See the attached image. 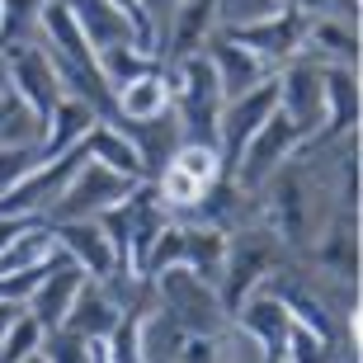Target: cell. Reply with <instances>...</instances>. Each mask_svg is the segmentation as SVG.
Here are the masks:
<instances>
[{"instance_id":"obj_20","label":"cell","mask_w":363,"mask_h":363,"mask_svg":"<svg viewBox=\"0 0 363 363\" xmlns=\"http://www.w3.org/2000/svg\"><path fill=\"white\" fill-rule=\"evenodd\" d=\"M71 19L81 24V33L90 38L94 57L104 48H118V43H133V19L113 5V0H67Z\"/></svg>"},{"instance_id":"obj_5","label":"cell","mask_w":363,"mask_h":363,"mask_svg":"<svg viewBox=\"0 0 363 363\" xmlns=\"http://www.w3.org/2000/svg\"><path fill=\"white\" fill-rule=\"evenodd\" d=\"M52 241H57V250L76 264V269L85 274V279H94V283H108L113 293H118V302H123V293L133 288L142 274H133L128 264H123V255H118V245H113V236H108V227L99 222V217H71V222H52Z\"/></svg>"},{"instance_id":"obj_2","label":"cell","mask_w":363,"mask_h":363,"mask_svg":"<svg viewBox=\"0 0 363 363\" xmlns=\"http://www.w3.org/2000/svg\"><path fill=\"white\" fill-rule=\"evenodd\" d=\"M222 259H227V231L194 217V213H175L161 227V236L151 241L147 259H142V279L179 264V269H194L199 279L217 283L222 279Z\"/></svg>"},{"instance_id":"obj_15","label":"cell","mask_w":363,"mask_h":363,"mask_svg":"<svg viewBox=\"0 0 363 363\" xmlns=\"http://www.w3.org/2000/svg\"><path fill=\"white\" fill-rule=\"evenodd\" d=\"M325 85V123L316 142H345L350 133H359V71L354 67H321ZM307 142V147H316Z\"/></svg>"},{"instance_id":"obj_33","label":"cell","mask_w":363,"mask_h":363,"mask_svg":"<svg viewBox=\"0 0 363 363\" xmlns=\"http://www.w3.org/2000/svg\"><path fill=\"white\" fill-rule=\"evenodd\" d=\"M0 85H5V76H0Z\"/></svg>"},{"instance_id":"obj_21","label":"cell","mask_w":363,"mask_h":363,"mask_svg":"<svg viewBox=\"0 0 363 363\" xmlns=\"http://www.w3.org/2000/svg\"><path fill=\"white\" fill-rule=\"evenodd\" d=\"M94 123H99V113H94L85 99H71V94H62V99L52 104V113H48V128H43L38 156H62V151L81 147L85 133H90Z\"/></svg>"},{"instance_id":"obj_30","label":"cell","mask_w":363,"mask_h":363,"mask_svg":"<svg viewBox=\"0 0 363 363\" xmlns=\"http://www.w3.org/2000/svg\"><path fill=\"white\" fill-rule=\"evenodd\" d=\"M94 363H108V359H104V345H94Z\"/></svg>"},{"instance_id":"obj_27","label":"cell","mask_w":363,"mask_h":363,"mask_svg":"<svg viewBox=\"0 0 363 363\" xmlns=\"http://www.w3.org/2000/svg\"><path fill=\"white\" fill-rule=\"evenodd\" d=\"M38 147H19V151H0V194L14 184V179H24L33 165H38Z\"/></svg>"},{"instance_id":"obj_6","label":"cell","mask_w":363,"mask_h":363,"mask_svg":"<svg viewBox=\"0 0 363 363\" xmlns=\"http://www.w3.org/2000/svg\"><path fill=\"white\" fill-rule=\"evenodd\" d=\"M0 76L14 94H24L43 118L52 113V104L62 99V81L52 71V57L38 38H0Z\"/></svg>"},{"instance_id":"obj_7","label":"cell","mask_w":363,"mask_h":363,"mask_svg":"<svg viewBox=\"0 0 363 363\" xmlns=\"http://www.w3.org/2000/svg\"><path fill=\"white\" fill-rule=\"evenodd\" d=\"M297 147H302L297 123L288 118L283 108H274L269 118H264V128H259V133L245 142V151L236 156V165H231L227 175L236 179V189H245V194H259V189L274 179V170H279L288 156H297Z\"/></svg>"},{"instance_id":"obj_16","label":"cell","mask_w":363,"mask_h":363,"mask_svg":"<svg viewBox=\"0 0 363 363\" xmlns=\"http://www.w3.org/2000/svg\"><path fill=\"white\" fill-rule=\"evenodd\" d=\"M118 316H123V302H118V293L108 288V283H94V279H85L81 288H76V297H71V307H67V330H76V335H85V340H104L113 325H118Z\"/></svg>"},{"instance_id":"obj_1","label":"cell","mask_w":363,"mask_h":363,"mask_svg":"<svg viewBox=\"0 0 363 363\" xmlns=\"http://www.w3.org/2000/svg\"><path fill=\"white\" fill-rule=\"evenodd\" d=\"M283 269H288V250L264 222H245V227L227 231V259H222V279H217L222 307L236 316L245 297L264 283H274Z\"/></svg>"},{"instance_id":"obj_11","label":"cell","mask_w":363,"mask_h":363,"mask_svg":"<svg viewBox=\"0 0 363 363\" xmlns=\"http://www.w3.org/2000/svg\"><path fill=\"white\" fill-rule=\"evenodd\" d=\"M274 108H279L274 76L264 85H255V90H245V94H236V99L222 104V118H217V156H222V170L236 165V156L245 151V142L264 128V118H269Z\"/></svg>"},{"instance_id":"obj_28","label":"cell","mask_w":363,"mask_h":363,"mask_svg":"<svg viewBox=\"0 0 363 363\" xmlns=\"http://www.w3.org/2000/svg\"><path fill=\"white\" fill-rule=\"evenodd\" d=\"M142 5H147V14H151V19H156V28H161V19H165V14H170V10H175L179 0H142Z\"/></svg>"},{"instance_id":"obj_3","label":"cell","mask_w":363,"mask_h":363,"mask_svg":"<svg viewBox=\"0 0 363 363\" xmlns=\"http://www.w3.org/2000/svg\"><path fill=\"white\" fill-rule=\"evenodd\" d=\"M165 81H170V113L179 123L184 142H213L217 147V118H222V81H217L208 52L165 62Z\"/></svg>"},{"instance_id":"obj_12","label":"cell","mask_w":363,"mask_h":363,"mask_svg":"<svg viewBox=\"0 0 363 363\" xmlns=\"http://www.w3.org/2000/svg\"><path fill=\"white\" fill-rule=\"evenodd\" d=\"M217 28H222L217 0H179L161 19V62H179V57L203 52Z\"/></svg>"},{"instance_id":"obj_10","label":"cell","mask_w":363,"mask_h":363,"mask_svg":"<svg viewBox=\"0 0 363 363\" xmlns=\"http://www.w3.org/2000/svg\"><path fill=\"white\" fill-rule=\"evenodd\" d=\"M274 90H279V108L297 123L302 133V147L316 142L325 123V85H321V67L311 57H293L274 71Z\"/></svg>"},{"instance_id":"obj_32","label":"cell","mask_w":363,"mask_h":363,"mask_svg":"<svg viewBox=\"0 0 363 363\" xmlns=\"http://www.w3.org/2000/svg\"><path fill=\"white\" fill-rule=\"evenodd\" d=\"M24 363H43V354H28V359H24Z\"/></svg>"},{"instance_id":"obj_26","label":"cell","mask_w":363,"mask_h":363,"mask_svg":"<svg viewBox=\"0 0 363 363\" xmlns=\"http://www.w3.org/2000/svg\"><path fill=\"white\" fill-rule=\"evenodd\" d=\"M43 335H48V330H43L28 311H19V316H14V325L5 330V340H0V363H24L28 354H38Z\"/></svg>"},{"instance_id":"obj_31","label":"cell","mask_w":363,"mask_h":363,"mask_svg":"<svg viewBox=\"0 0 363 363\" xmlns=\"http://www.w3.org/2000/svg\"><path fill=\"white\" fill-rule=\"evenodd\" d=\"M0 38H5V0H0Z\"/></svg>"},{"instance_id":"obj_13","label":"cell","mask_w":363,"mask_h":363,"mask_svg":"<svg viewBox=\"0 0 363 363\" xmlns=\"http://www.w3.org/2000/svg\"><path fill=\"white\" fill-rule=\"evenodd\" d=\"M81 283H85V274L76 269L62 250H57V255L43 264V279H38V288L28 293L24 311L43 325V330H57V325L67 321V307H71V297H76V288H81Z\"/></svg>"},{"instance_id":"obj_9","label":"cell","mask_w":363,"mask_h":363,"mask_svg":"<svg viewBox=\"0 0 363 363\" xmlns=\"http://www.w3.org/2000/svg\"><path fill=\"white\" fill-rule=\"evenodd\" d=\"M128 189H133V179L113 175L108 165L90 161L85 156L81 165H76V175L67 179V189L57 194V203L48 208V222H71V217H104L113 203L128 199Z\"/></svg>"},{"instance_id":"obj_24","label":"cell","mask_w":363,"mask_h":363,"mask_svg":"<svg viewBox=\"0 0 363 363\" xmlns=\"http://www.w3.org/2000/svg\"><path fill=\"white\" fill-rule=\"evenodd\" d=\"M170 165H175V170H184L189 179H199L203 189L217 184V179L227 175V170H222V156H217L213 142H179L175 156H170Z\"/></svg>"},{"instance_id":"obj_23","label":"cell","mask_w":363,"mask_h":363,"mask_svg":"<svg viewBox=\"0 0 363 363\" xmlns=\"http://www.w3.org/2000/svg\"><path fill=\"white\" fill-rule=\"evenodd\" d=\"M165 67L161 57L142 52V48H133V43H118V48H104L99 52V76H104L108 90H123L128 81H137V76H147V71Z\"/></svg>"},{"instance_id":"obj_19","label":"cell","mask_w":363,"mask_h":363,"mask_svg":"<svg viewBox=\"0 0 363 363\" xmlns=\"http://www.w3.org/2000/svg\"><path fill=\"white\" fill-rule=\"evenodd\" d=\"M170 113V81H165V67L147 71L128 81L123 90H113V118L118 123H151Z\"/></svg>"},{"instance_id":"obj_18","label":"cell","mask_w":363,"mask_h":363,"mask_svg":"<svg viewBox=\"0 0 363 363\" xmlns=\"http://www.w3.org/2000/svg\"><path fill=\"white\" fill-rule=\"evenodd\" d=\"M85 156L90 161H99V165H108L113 175H123V179H147V165H142V156H137V147H133V137H128V128H123L118 118H99L85 133Z\"/></svg>"},{"instance_id":"obj_29","label":"cell","mask_w":363,"mask_h":363,"mask_svg":"<svg viewBox=\"0 0 363 363\" xmlns=\"http://www.w3.org/2000/svg\"><path fill=\"white\" fill-rule=\"evenodd\" d=\"M19 311H24L19 302H0V340H5V330L14 325V316H19Z\"/></svg>"},{"instance_id":"obj_14","label":"cell","mask_w":363,"mask_h":363,"mask_svg":"<svg viewBox=\"0 0 363 363\" xmlns=\"http://www.w3.org/2000/svg\"><path fill=\"white\" fill-rule=\"evenodd\" d=\"M208 62H213V71H217V81H222V94L227 99H236V94H245V90H255V85H264L274 76V67H264L245 43H236L227 33V28H217L213 38H208Z\"/></svg>"},{"instance_id":"obj_25","label":"cell","mask_w":363,"mask_h":363,"mask_svg":"<svg viewBox=\"0 0 363 363\" xmlns=\"http://www.w3.org/2000/svg\"><path fill=\"white\" fill-rule=\"evenodd\" d=\"M94 345L99 340H85L76 330H67V325H57V330L43 335L38 354H43V363H94Z\"/></svg>"},{"instance_id":"obj_22","label":"cell","mask_w":363,"mask_h":363,"mask_svg":"<svg viewBox=\"0 0 363 363\" xmlns=\"http://www.w3.org/2000/svg\"><path fill=\"white\" fill-rule=\"evenodd\" d=\"M43 118L24 94H14L10 85H0V151H19V147H38L43 142Z\"/></svg>"},{"instance_id":"obj_4","label":"cell","mask_w":363,"mask_h":363,"mask_svg":"<svg viewBox=\"0 0 363 363\" xmlns=\"http://www.w3.org/2000/svg\"><path fill=\"white\" fill-rule=\"evenodd\" d=\"M151 297H156V311L165 321H175L179 330H194V335H222L231 325V311L222 307L217 297V283L199 279L194 269H161L151 274Z\"/></svg>"},{"instance_id":"obj_8","label":"cell","mask_w":363,"mask_h":363,"mask_svg":"<svg viewBox=\"0 0 363 363\" xmlns=\"http://www.w3.org/2000/svg\"><path fill=\"white\" fill-rule=\"evenodd\" d=\"M307 24H311V14L307 10H297L293 0H283L279 10L269 14H259V19H245V24L227 28L236 43H245L250 52L264 62V67L279 71L283 62H293V57H302V43H307Z\"/></svg>"},{"instance_id":"obj_17","label":"cell","mask_w":363,"mask_h":363,"mask_svg":"<svg viewBox=\"0 0 363 363\" xmlns=\"http://www.w3.org/2000/svg\"><path fill=\"white\" fill-rule=\"evenodd\" d=\"M302 57H311L316 67H354L359 71V24H354V19L316 14V19L307 24Z\"/></svg>"}]
</instances>
